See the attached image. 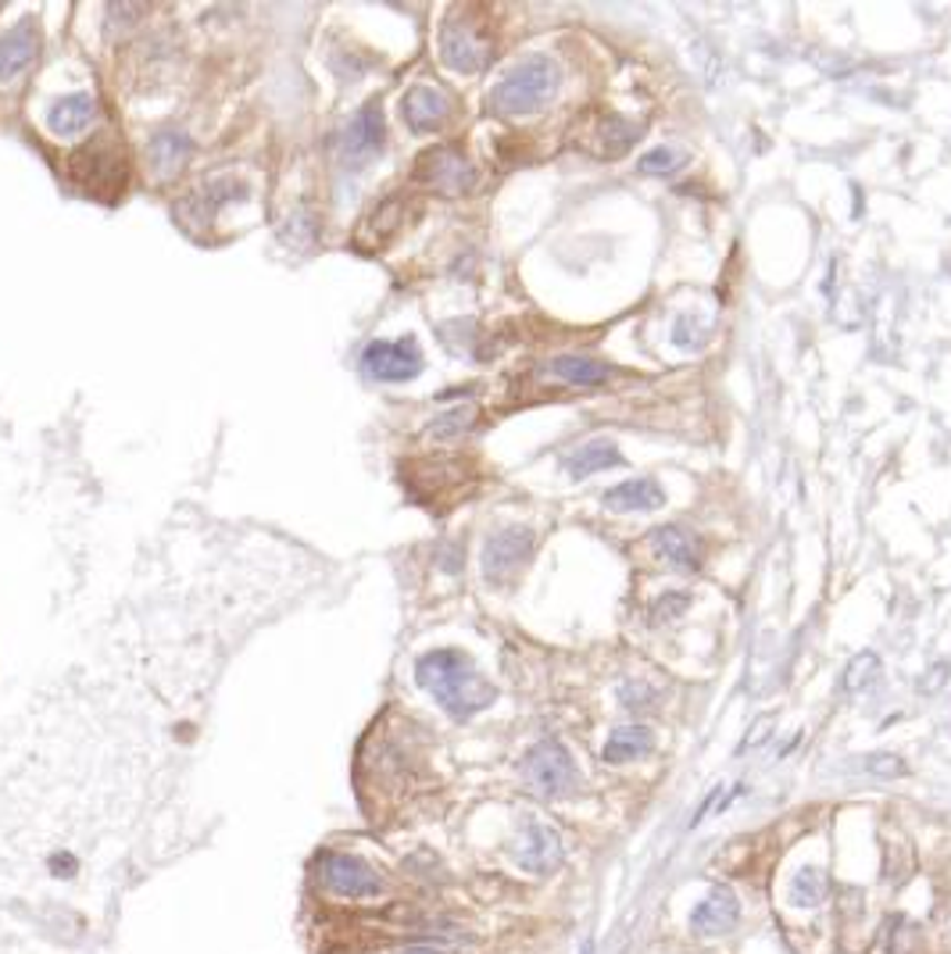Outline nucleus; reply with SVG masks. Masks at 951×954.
Instances as JSON below:
<instances>
[{"instance_id": "obj_1", "label": "nucleus", "mask_w": 951, "mask_h": 954, "mask_svg": "<svg viewBox=\"0 0 951 954\" xmlns=\"http://www.w3.org/2000/svg\"><path fill=\"white\" fill-rule=\"evenodd\" d=\"M418 687H426L451 719H473L476 711L494 704V687L476 672L469 654L462 651H429L415 666Z\"/></svg>"}, {"instance_id": "obj_2", "label": "nucleus", "mask_w": 951, "mask_h": 954, "mask_svg": "<svg viewBox=\"0 0 951 954\" xmlns=\"http://www.w3.org/2000/svg\"><path fill=\"white\" fill-rule=\"evenodd\" d=\"M555 87H558V72L552 58L534 54L497 79V87L490 90V111L502 119H526L552 101Z\"/></svg>"}, {"instance_id": "obj_3", "label": "nucleus", "mask_w": 951, "mask_h": 954, "mask_svg": "<svg viewBox=\"0 0 951 954\" xmlns=\"http://www.w3.org/2000/svg\"><path fill=\"white\" fill-rule=\"evenodd\" d=\"M72 180L101 201H115L125 186V158L111 136H93L69 161Z\"/></svg>"}, {"instance_id": "obj_4", "label": "nucleus", "mask_w": 951, "mask_h": 954, "mask_svg": "<svg viewBox=\"0 0 951 954\" xmlns=\"http://www.w3.org/2000/svg\"><path fill=\"white\" fill-rule=\"evenodd\" d=\"M315 880L330 897H344V901H368L383 894V876L365 865L354 854L341 851H322L315 862Z\"/></svg>"}, {"instance_id": "obj_5", "label": "nucleus", "mask_w": 951, "mask_h": 954, "mask_svg": "<svg viewBox=\"0 0 951 954\" xmlns=\"http://www.w3.org/2000/svg\"><path fill=\"white\" fill-rule=\"evenodd\" d=\"M523 780L540 798H562L576 786V765L569 751L558 740H540L534 751L523 758Z\"/></svg>"}, {"instance_id": "obj_6", "label": "nucleus", "mask_w": 951, "mask_h": 954, "mask_svg": "<svg viewBox=\"0 0 951 954\" xmlns=\"http://www.w3.org/2000/svg\"><path fill=\"white\" fill-rule=\"evenodd\" d=\"M362 372L376 383H408L423 372V354L415 339H373L362 351Z\"/></svg>"}, {"instance_id": "obj_7", "label": "nucleus", "mask_w": 951, "mask_h": 954, "mask_svg": "<svg viewBox=\"0 0 951 954\" xmlns=\"http://www.w3.org/2000/svg\"><path fill=\"white\" fill-rule=\"evenodd\" d=\"M441 61L451 72H465L473 75L479 69H487L490 61V40L469 22H447L441 29Z\"/></svg>"}, {"instance_id": "obj_8", "label": "nucleus", "mask_w": 951, "mask_h": 954, "mask_svg": "<svg viewBox=\"0 0 951 954\" xmlns=\"http://www.w3.org/2000/svg\"><path fill=\"white\" fill-rule=\"evenodd\" d=\"M386 140V122H383V108L380 104H365L358 115H354L344 133H341V161L351 169L365 165L383 151Z\"/></svg>"}, {"instance_id": "obj_9", "label": "nucleus", "mask_w": 951, "mask_h": 954, "mask_svg": "<svg viewBox=\"0 0 951 954\" xmlns=\"http://www.w3.org/2000/svg\"><path fill=\"white\" fill-rule=\"evenodd\" d=\"M529 555H534V532L523 526H508L494 532L487 547H483V572H487V579H508L512 572L523 569Z\"/></svg>"}, {"instance_id": "obj_10", "label": "nucleus", "mask_w": 951, "mask_h": 954, "mask_svg": "<svg viewBox=\"0 0 951 954\" xmlns=\"http://www.w3.org/2000/svg\"><path fill=\"white\" fill-rule=\"evenodd\" d=\"M418 175L441 193H465L476 183L473 165L455 148H437L418 158Z\"/></svg>"}, {"instance_id": "obj_11", "label": "nucleus", "mask_w": 951, "mask_h": 954, "mask_svg": "<svg viewBox=\"0 0 951 954\" xmlns=\"http://www.w3.org/2000/svg\"><path fill=\"white\" fill-rule=\"evenodd\" d=\"M401 115H405V122L415 133H437L451 119V97L433 83H418L401 101Z\"/></svg>"}, {"instance_id": "obj_12", "label": "nucleus", "mask_w": 951, "mask_h": 954, "mask_svg": "<svg viewBox=\"0 0 951 954\" xmlns=\"http://www.w3.org/2000/svg\"><path fill=\"white\" fill-rule=\"evenodd\" d=\"M40 51V29L37 19H22L14 22L4 37H0V83H8L19 72H26L32 58Z\"/></svg>"}, {"instance_id": "obj_13", "label": "nucleus", "mask_w": 951, "mask_h": 954, "mask_svg": "<svg viewBox=\"0 0 951 954\" xmlns=\"http://www.w3.org/2000/svg\"><path fill=\"white\" fill-rule=\"evenodd\" d=\"M515 854H519V862L529 869V872H552L558 862H562V844H558V833L552 826H544V822H526V830L519 836V848H515Z\"/></svg>"}, {"instance_id": "obj_14", "label": "nucleus", "mask_w": 951, "mask_h": 954, "mask_svg": "<svg viewBox=\"0 0 951 954\" xmlns=\"http://www.w3.org/2000/svg\"><path fill=\"white\" fill-rule=\"evenodd\" d=\"M737 919H740V901L734 897V891H727V886H719V891H712V894H708V897L698 904L695 915H690V923H695V930H698V933L716 936V933L734 930V926H737Z\"/></svg>"}, {"instance_id": "obj_15", "label": "nucleus", "mask_w": 951, "mask_h": 954, "mask_svg": "<svg viewBox=\"0 0 951 954\" xmlns=\"http://www.w3.org/2000/svg\"><path fill=\"white\" fill-rule=\"evenodd\" d=\"M93 115H97V101L90 93H69V97H61V101H54L51 115H47V125H51L54 136L69 140V136L83 133V129L93 122Z\"/></svg>"}, {"instance_id": "obj_16", "label": "nucleus", "mask_w": 951, "mask_h": 954, "mask_svg": "<svg viewBox=\"0 0 951 954\" xmlns=\"http://www.w3.org/2000/svg\"><path fill=\"white\" fill-rule=\"evenodd\" d=\"M605 505L611 511H655L666 505V494L655 479H626L605 494Z\"/></svg>"}, {"instance_id": "obj_17", "label": "nucleus", "mask_w": 951, "mask_h": 954, "mask_svg": "<svg viewBox=\"0 0 951 954\" xmlns=\"http://www.w3.org/2000/svg\"><path fill=\"white\" fill-rule=\"evenodd\" d=\"M651 748H655V733L648 730V725H619V730L608 733L601 758L608 765H626V762L644 758Z\"/></svg>"}, {"instance_id": "obj_18", "label": "nucleus", "mask_w": 951, "mask_h": 954, "mask_svg": "<svg viewBox=\"0 0 951 954\" xmlns=\"http://www.w3.org/2000/svg\"><path fill=\"white\" fill-rule=\"evenodd\" d=\"M651 547H655L658 555L666 558V565H672L676 572H698V551H695V540H690L680 526L655 529V532H651Z\"/></svg>"}, {"instance_id": "obj_19", "label": "nucleus", "mask_w": 951, "mask_h": 954, "mask_svg": "<svg viewBox=\"0 0 951 954\" xmlns=\"http://www.w3.org/2000/svg\"><path fill=\"white\" fill-rule=\"evenodd\" d=\"M547 372L569 386H601L611 376L608 365L594 358H579V354H558V358L547 362Z\"/></svg>"}, {"instance_id": "obj_20", "label": "nucleus", "mask_w": 951, "mask_h": 954, "mask_svg": "<svg viewBox=\"0 0 951 954\" xmlns=\"http://www.w3.org/2000/svg\"><path fill=\"white\" fill-rule=\"evenodd\" d=\"M190 151H193V143L186 133H180V129H161V133H154L151 151H148L151 169L158 175H172L190 158Z\"/></svg>"}, {"instance_id": "obj_21", "label": "nucleus", "mask_w": 951, "mask_h": 954, "mask_svg": "<svg viewBox=\"0 0 951 954\" xmlns=\"http://www.w3.org/2000/svg\"><path fill=\"white\" fill-rule=\"evenodd\" d=\"M619 461H623V458H619V447L611 444V440H590V444H584L579 450H573V455L566 458V468H569V476L587 479V476L601 473V468L619 465Z\"/></svg>"}, {"instance_id": "obj_22", "label": "nucleus", "mask_w": 951, "mask_h": 954, "mask_svg": "<svg viewBox=\"0 0 951 954\" xmlns=\"http://www.w3.org/2000/svg\"><path fill=\"white\" fill-rule=\"evenodd\" d=\"M791 904H798V909H816L819 901L827 897V872L823 869H798L795 880H791Z\"/></svg>"}, {"instance_id": "obj_23", "label": "nucleus", "mask_w": 951, "mask_h": 954, "mask_svg": "<svg viewBox=\"0 0 951 954\" xmlns=\"http://www.w3.org/2000/svg\"><path fill=\"white\" fill-rule=\"evenodd\" d=\"M687 161V154L684 151H672V148H655V151H648L644 154L640 161H637V172H644V175H669V172H676Z\"/></svg>"}, {"instance_id": "obj_24", "label": "nucleus", "mask_w": 951, "mask_h": 954, "mask_svg": "<svg viewBox=\"0 0 951 954\" xmlns=\"http://www.w3.org/2000/svg\"><path fill=\"white\" fill-rule=\"evenodd\" d=\"M473 423H476V408H455V412H447L441 418H433L429 433L437 436V440H451V436H462Z\"/></svg>"}, {"instance_id": "obj_25", "label": "nucleus", "mask_w": 951, "mask_h": 954, "mask_svg": "<svg viewBox=\"0 0 951 954\" xmlns=\"http://www.w3.org/2000/svg\"><path fill=\"white\" fill-rule=\"evenodd\" d=\"M877 654H859L856 661L848 666L844 672V690H862L866 683H873L877 679Z\"/></svg>"}, {"instance_id": "obj_26", "label": "nucleus", "mask_w": 951, "mask_h": 954, "mask_svg": "<svg viewBox=\"0 0 951 954\" xmlns=\"http://www.w3.org/2000/svg\"><path fill=\"white\" fill-rule=\"evenodd\" d=\"M619 698H623V704L626 708H648V704H655V690H648L644 683H623L619 687Z\"/></svg>"}, {"instance_id": "obj_27", "label": "nucleus", "mask_w": 951, "mask_h": 954, "mask_svg": "<svg viewBox=\"0 0 951 954\" xmlns=\"http://www.w3.org/2000/svg\"><path fill=\"white\" fill-rule=\"evenodd\" d=\"M684 608H687V593H666V597H658L655 619H672L676 611H684Z\"/></svg>"}, {"instance_id": "obj_28", "label": "nucleus", "mask_w": 951, "mask_h": 954, "mask_svg": "<svg viewBox=\"0 0 951 954\" xmlns=\"http://www.w3.org/2000/svg\"><path fill=\"white\" fill-rule=\"evenodd\" d=\"M869 769H873L877 775H898V772H906V765H901L898 758H869Z\"/></svg>"}, {"instance_id": "obj_29", "label": "nucleus", "mask_w": 951, "mask_h": 954, "mask_svg": "<svg viewBox=\"0 0 951 954\" xmlns=\"http://www.w3.org/2000/svg\"><path fill=\"white\" fill-rule=\"evenodd\" d=\"M401 954H437V951H429V947H412V951H401Z\"/></svg>"}]
</instances>
